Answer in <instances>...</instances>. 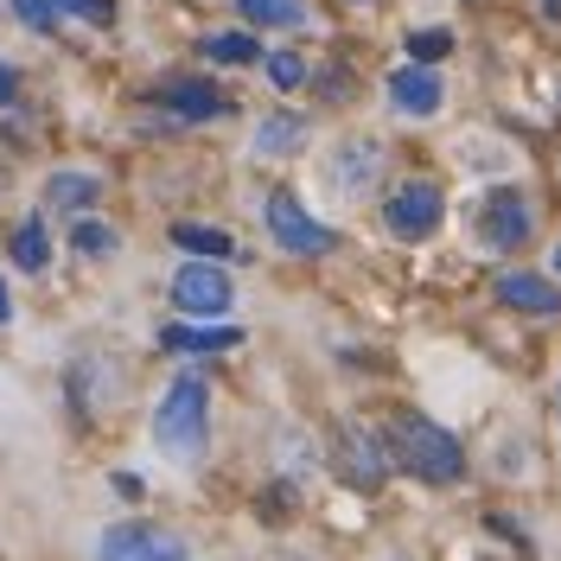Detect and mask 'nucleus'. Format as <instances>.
<instances>
[{"mask_svg": "<svg viewBox=\"0 0 561 561\" xmlns=\"http://www.w3.org/2000/svg\"><path fill=\"white\" fill-rule=\"evenodd\" d=\"M0 96H13V70H0Z\"/></svg>", "mask_w": 561, "mask_h": 561, "instance_id": "25", "label": "nucleus"}, {"mask_svg": "<svg viewBox=\"0 0 561 561\" xmlns=\"http://www.w3.org/2000/svg\"><path fill=\"white\" fill-rule=\"evenodd\" d=\"M243 339V332H230V325H167V351H230Z\"/></svg>", "mask_w": 561, "mask_h": 561, "instance_id": "12", "label": "nucleus"}, {"mask_svg": "<svg viewBox=\"0 0 561 561\" xmlns=\"http://www.w3.org/2000/svg\"><path fill=\"white\" fill-rule=\"evenodd\" d=\"M268 230H275V243L287 249V255H325V249H332V230L313 224L294 192H268Z\"/></svg>", "mask_w": 561, "mask_h": 561, "instance_id": "4", "label": "nucleus"}, {"mask_svg": "<svg viewBox=\"0 0 561 561\" xmlns=\"http://www.w3.org/2000/svg\"><path fill=\"white\" fill-rule=\"evenodd\" d=\"M173 300L185 307V313H224L230 307V280H224V268H205V262H192V268H179L173 275Z\"/></svg>", "mask_w": 561, "mask_h": 561, "instance_id": "6", "label": "nucleus"}, {"mask_svg": "<svg viewBox=\"0 0 561 561\" xmlns=\"http://www.w3.org/2000/svg\"><path fill=\"white\" fill-rule=\"evenodd\" d=\"M497 300H504V307H524V313H561V287H549V280L542 275H517V268H511V275H497Z\"/></svg>", "mask_w": 561, "mask_h": 561, "instance_id": "9", "label": "nucleus"}, {"mask_svg": "<svg viewBox=\"0 0 561 561\" xmlns=\"http://www.w3.org/2000/svg\"><path fill=\"white\" fill-rule=\"evenodd\" d=\"M529 237V205L517 198V192H497L485 205V243L491 249H517Z\"/></svg>", "mask_w": 561, "mask_h": 561, "instance_id": "8", "label": "nucleus"}, {"mask_svg": "<svg viewBox=\"0 0 561 561\" xmlns=\"http://www.w3.org/2000/svg\"><path fill=\"white\" fill-rule=\"evenodd\" d=\"M103 561H185V536L153 524H115L103 536Z\"/></svg>", "mask_w": 561, "mask_h": 561, "instance_id": "5", "label": "nucleus"}, {"mask_svg": "<svg viewBox=\"0 0 561 561\" xmlns=\"http://www.w3.org/2000/svg\"><path fill=\"white\" fill-rule=\"evenodd\" d=\"M389 440H396V459H402L415 479H427V485H447V479H459V472H466V454H459V440L447 434V427L421 421V415H402Z\"/></svg>", "mask_w": 561, "mask_h": 561, "instance_id": "1", "label": "nucleus"}, {"mask_svg": "<svg viewBox=\"0 0 561 561\" xmlns=\"http://www.w3.org/2000/svg\"><path fill=\"white\" fill-rule=\"evenodd\" d=\"M70 243H77V255H115L122 237H115L108 224H77V237H70Z\"/></svg>", "mask_w": 561, "mask_h": 561, "instance_id": "20", "label": "nucleus"}, {"mask_svg": "<svg viewBox=\"0 0 561 561\" xmlns=\"http://www.w3.org/2000/svg\"><path fill=\"white\" fill-rule=\"evenodd\" d=\"M205 415H210V396L198 377H179L167 396H160V409H153V440L167 447V454H198L205 447Z\"/></svg>", "mask_w": 561, "mask_h": 561, "instance_id": "2", "label": "nucleus"}, {"mask_svg": "<svg viewBox=\"0 0 561 561\" xmlns=\"http://www.w3.org/2000/svg\"><path fill=\"white\" fill-rule=\"evenodd\" d=\"M370 179H377V147H345L339 185H370Z\"/></svg>", "mask_w": 561, "mask_h": 561, "instance_id": "19", "label": "nucleus"}, {"mask_svg": "<svg viewBox=\"0 0 561 561\" xmlns=\"http://www.w3.org/2000/svg\"><path fill=\"white\" fill-rule=\"evenodd\" d=\"M255 51H262V45L249 33H210L205 38V58H217V65H249Z\"/></svg>", "mask_w": 561, "mask_h": 561, "instance_id": "17", "label": "nucleus"}, {"mask_svg": "<svg viewBox=\"0 0 561 561\" xmlns=\"http://www.w3.org/2000/svg\"><path fill=\"white\" fill-rule=\"evenodd\" d=\"M268 77H275V90H294V83L307 77V65H300L294 51H275V58H268Z\"/></svg>", "mask_w": 561, "mask_h": 561, "instance_id": "22", "label": "nucleus"}, {"mask_svg": "<svg viewBox=\"0 0 561 561\" xmlns=\"http://www.w3.org/2000/svg\"><path fill=\"white\" fill-rule=\"evenodd\" d=\"M58 13H77V20H90V26H108L115 0H58Z\"/></svg>", "mask_w": 561, "mask_h": 561, "instance_id": "23", "label": "nucleus"}, {"mask_svg": "<svg viewBox=\"0 0 561 561\" xmlns=\"http://www.w3.org/2000/svg\"><path fill=\"white\" fill-rule=\"evenodd\" d=\"M173 243L192 249V255H230V237H224V230H205V224H179Z\"/></svg>", "mask_w": 561, "mask_h": 561, "instance_id": "18", "label": "nucleus"}, {"mask_svg": "<svg viewBox=\"0 0 561 561\" xmlns=\"http://www.w3.org/2000/svg\"><path fill=\"white\" fill-rule=\"evenodd\" d=\"M45 255H51V243H45V224H38V217H26V224L13 230V262H20V268H45Z\"/></svg>", "mask_w": 561, "mask_h": 561, "instance_id": "16", "label": "nucleus"}, {"mask_svg": "<svg viewBox=\"0 0 561 561\" xmlns=\"http://www.w3.org/2000/svg\"><path fill=\"white\" fill-rule=\"evenodd\" d=\"M96 198V179H83V173H51V185H45V205L51 210H83Z\"/></svg>", "mask_w": 561, "mask_h": 561, "instance_id": "13", "label": "nucleus"}, {"mask_svg": "<svg viewBox=\"0 0 561 561\" xmlns=\"http://www.w3.org/2000/svg\"><path fill=\"white\" fill-rule=\"evenodd\" d=\"M7 313H13V300H7V280H0V325H7Z\"/></svg>", "mask_w": 561, "mask_h": 561, "instance_id": "24", "label": "nucleus"}, {"mask_svg": "<svg viewBox=\"0 0 561 561\" xmlns=\"http://www.w3.org/2000/svg\"><path fill=\"white\" fill-rule=\"evenodd\" d=\"M556 275H561V243H556Z\"/></svg>", "mask_w": 561, "mask_h": 561, "instance_id": "26", "label": "nucleus"}, {"mask_svg": "<svg viewBox=\"0 0 561 561\" xmlns=\"http://www.w3.org/2000/svg\"><path fill=\"white\" fill-rule=\"evenodd\" d=\"M447 51H454L447 33H415L409 38V58H415V65H434V58H447Z\"/></svg>", "mask_w": 561, "mask_h": 561, "instance_id": "21", "label": "nucleus"}, {"mask_svg": "<svg viewBox=\"0 0 561 561\" xmlns=\"http://www.w3.org/2000/svg\"><path fill=\"white\" fill-rule=\"evenodd\" d=\"M294 140H307V122H300V115H268V122L255 128V153H280V147H294Z\"/></svg>", "mask_w": 561, "mask_h": 561, "instance_id": "14", "label": "nucleus"}, {"mask_svg": "<svg viewBox=\"0 0 561 561\" xmlns=\"http://www.w3.org/2000/svg\"><path fill=\"white\" fill-rule=\"evenodd\" d=\"M243 7V20H255V26H300V0H237Z\"/></svg>", "mask_w": 561, "mask_h": 561, "instance_id": "15", "label": "nucleus"}, {"mask_svg": "<svg viewBox=\"0 0 561 561\" xmlns=\"http://www.w3.org/2000/svg\"><path fill=\"white\" fill-rule=\"evenodd\" d=\"M440 96H447V90H440V77H434L427 65H402L396 77H389V103L402 108V115H434Z\"/></svg>", "mask_w": 561, "mask_h": 561, "instance_id": "7", "label": "nucleus"}, {"mask_svg": "<svg viewBox=\"0 0 561 561\" xmlns=\"http://www.w3.org/2000/svg\"><path fill=\"white\" fill-rule=\"evenodd\" d=\"M383 224H389V237H402V243L434 237V230H440V185H427V179L396 185L389 205H383Z\"/></svg>", "mask_w": 561, "mask_h": 561, "instance_id": "3", "label": "nucleus"}, {"mask_svg": "<svg viewBox=\"0 0 561 561\" xmlns=\"http://www.w3.org/2000/svg\"><path fill=\"white\" fill-rule=\"evenodd\" d=\"M345 479L351 485H364V491L383 485V454H377V440H370L357 421L345 427Z\"/></svg>", "mask_w": 561, "mask_h": 561, "instance_id": "10", "label": "nucleus"}, {"mask_svg": "<svg viewBox=\"0 0 561 561\" xmlns=\"http://www.w3.org/2000/svg\"><path fill=\"white\" fill-rule=\"evenodd\" d=\"M556 7H561V0H556Z\"/></svg>", "mask_w": 561, "mask_h": 561, "instance_id": "28", "label": "nucleus"}, {"mask_svg": "<svg viewBox=\"0 0 561 561\" xmlns=\"http://www.w3.org/2000/svg\"><path fill=\"white\" fill-rule=\"evenodd\" d=\"M167 103H173L185 122H205V115L224 108V96H217L210 83H198V77H179V83H167Z\"/></svg>", "mask_w": 561, "mask_h": 561, "instance_id": "11", "label": "nucleus"}, {"mask_svg": "<svg viewBox=\"0 0 561 561\" xmlns=\"http://www.w3.org/2000/svg\"><path fill=\"white\" fill-rule=\"evenodd\" d=\"M556 415H561V389H556Z\"/></svg>", "mask_w": 561, "mask_h": 561, "instance_id": "27", "label": "nucleus"}]
</instances>
